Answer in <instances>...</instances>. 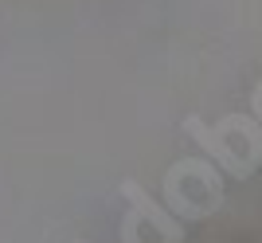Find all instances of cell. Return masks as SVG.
<instances>
[{
  "label": "cell",
  "mask_w": 262,
  "mask_h": 243,
  "mask_svg": "<svg viewBox=\"0 0 262 243\" xmlns=\"http://www.w3.org/2000/svg\"><path fill=\"white\" fill-rule=\"evenodd\" d=\"M71 243H86V239H71Z\"/></svg>",
  "instance_id": "277c9868"
},
{
  "label": "cell",
  "mask_w": 262,
  "mask_h": 243,
  "mask_svg": "<svg viewBox=\"0 0 262 243\" xmlns=\"http://www.w3.org/2000/svg\"><path fill=\"white\" fill-rule=\"evenodd\" d=\"M121 200H125V212H121V243H184V224L176 220L172 212L157 204L149 192L141 188V180L125 177L121 180Z\"/></svg>",
  "instance_id": "6da1fadb"
},
{
  "label": "cell",
  "mask_w": 262,
  "mask_h": 243,
  "mask_svg": "<svg viewBox=\"0 0 262 243\" xmlns=\"http://www.w3.org/2000/svg\"><path fill=\"white\" fill-rule=\"evenodd\" d=\"M251 110H254V118L262 121V78L254 83V90H251Z\"/></svg>",
  "instance_id": "3957f363"
},
{
  "label": "cell",
  "mask_w": 262,
  "mask_h": 243,
  "mask_svg": "<svg viewBox=\"0 0 262 243\" xmlns=\"http://www.w3.org/2000/svg\"><path fill=\"white\" fill-rule=\"evenodd\" d=\"M180 130H184L188 137H192V141L204 149V157H211V161H215V165L223 169L227 177H235V180H247V177H251V165H247V161H243V157L235 153V149H231L223 137H219L215 126H208V121L200 118V114H188Z\"/></svg>",
  "instance_id": "7a4b0ae2"
}]
</instances>
